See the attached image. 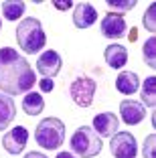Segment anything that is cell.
I'll use <instances>...</instances> for the list:
<instances>
[{
	"label": "cell",
	"mask_w": 156,
	"mask_h": 158,
	"mask_svg": "<svg viewBox=\"0 0 156 158\" xmlns=\"http://www.w3.org/2000/svg\"><path fill=\"white\" fill-rule=\"evenodd\" d=\"M61 65H63V61H61L59 53H57V51H51V49H49V51H45L41 57H39V61H37V71L43 75V77L53 79L61 71Z\"/></svg>",
	"instance_id": "cell-10"
},
{
	"label": "cell",
	"mask_w": 156,
	"mask_h": 158,
	"mask_svg": "<svg viewBox=\"0 0 156 158\" xmlns=\"http://www.w3.org/2000/svg\"><path fill=\"white\" fill-rule=\"evenodd\" d=\"M16 43H19V47L24 53H28V55L41 51L43 47H45V43H47L41 20L32 19V16L20 20L19 27H16Z\"/></svg>",
	"instance_id": "cell-2"
},
{
	"label": "cell",
	"mask_w": 156,
	"mask_h": 158,
	"mask_svg": "<svg viewBox=\"0 0 156 158\" xmlns=\"http://www.w3.org/2000/svg\"><path fill=\"white\" fill-rule=\"evenodd\" d=\"M27 142H28V132L23 126H14L12 130H8L4 134V138H2V146L10 154H20L24 150V146H27Z\"/></svg>",
	"instance_id": "cell-8"
},
{
	"label": "cell",
	"mask_w": 156,
	"mask_h": 158,
	"mask_svg": "<svg viewBox=\"0 0 156 158\" xmlns=\"http://www.w3.org/2000/svg\"><path fill=\"white\" fill-rule=\"evenodd\" d=\"M103 57H106V63L112 69H122L128 61V49L124 45H110L103 51Z\"/></svg>",
	"instance_id": "cell-14"
},
{
	"label": "cell",
	"mask_w": 156,
	"mask_h": 158,
	"mask_svg": "<svg viewBox=\"0 0 156 158\" xmlns=\"http://www.w3.org/2000/svg\"><path fill=\"white\" fill-rule=\"evenodd\" d=\"M120 114H122V120L128 126H136L146 118V107L140 102H134V99H124L120 103Z\"/></svg>",
	"instance_id": "cell-11"
},
{
	"label": "cell",
	"mask_w": 156,
	"mask_h": 158,
	"mask_svg": "<svg viewBox=\"0 0 156 158\" xmlns=\"http://www.w3.org/2000/svg\"><path fill=\"white\" fill-rule=\"evenodd\" d=\"M140 95H142V102L146 103L148 107L156 106V77H154V75H152V77H146Z\"/></svg>",
	"instance_id": "cell-18"
},
{
	"label": "cell",
	"mask_w": 156,
	"mask_h": 158,
	"mask_svg": "<svg viewBox=\"0 0 156 158\" xmlns=\"http://www.w3.org/2000/svg\"><path fill=\"white\" fill-rule=\"evenodd\" d=\"M23 110L27 116H39V114L45 110V99H43L41 93H24L23 98Z\"/></svg>",
	"instance_id": "cell-16"
},
{
	"label": "cell",
	"mask_w": 156,
	"mask_h": 158,
	"mask_svg": "<svg viewBox=\"0 0 156 158\" xmlns=\"http://www.w3.org/2000/svg\"><path fill=\"white\" fill-rule=\"evenodd\" d=\"M69 144H71L73 154H77L79 158L97 156V154L101 152V146H103L101 144V138L95 134L93 128H89V126H81L79 130H75Z\"/></svg>",
	"instance_id": "cell-4"
},
{
	"label": "cell",
	"mask_w": 156,
	"mask_h": 158,
	"mask_svg": "<svg viewBox=\"0 0 156 158\" xmlns=\"http://www.w3.org/2000/svg\"><path fill=\"white\" fill-rule=\"evenodd\" d=\"M97 20V12L89 2H79L73 10V24L77 28H89Z\"/></svg>",
	"instance_id": "cell-12"
},
{
	"label": "cell",
	"mask_w": 156,
	"mask_h": 158,
	"mask_svg": "<svg viewBox=\"0 0 156 158\" xmlns=\"http://www.w3.org/2000/svg\"><path fill=\"white\" fill-rule=\"evenodd\" d=\"M116 87H118V91L126 93V95H132L140 87V79H138V75L134 71H122L116 77Z\"/></svg>",
	"instance_id": "cell-15"
},
{
	"label": "cell",
	"mask_w": 156,
	"mask_h": 158,
	"mask_svg": "<svg viewBox=\"0 0 156 158\" xmlns=\"http://www.w3.org/2000/svg\"><path fill=\"white\" fill-rule=\"evenodd\" d=\"M110 148L114 158H136L138 142L130 132H116L110 140Z\"/></svg>",
	"instance_id": "cell-6"
},
{
	"label": "cell",
	"mask_w": 156,
	"mask_h": 158,
	"mask_svg": "<svg viewBox=\"0 0 156 158\" xmlns=\"http://www.w3.org/2000/svg\"><path fill=\"white\" fill-rule=\"evenodd\" d=\"M118 126H120V120L114 112H103L93 118V130L99 138H112L118 132Z\"/></svg>",
	"instance_id": "cell-9"
},
{
	"label": "cell",
	"mask_w": 156,
	"mask_h": 158,
	"mask_svg": "<svg viewBox=\"0 0 156 158\" xmlns=\"http://www.w3.org/2000/svg\"><path fill=\"white\" fill-rule=\"evenodd\" d=\"M35 140L45 150H57L65 142V124L59 118H45L35 130Z\"/></svg>",
	"instance_id": "cell-3"
},
{
	"label": "cell",
	"mask_w": 156,
	"mask_h": 158,
	"mask_svg": "<svg viewBox=\"0 0 156 158\" xmlns=\"http://www.w3.org/2000/svg\"><path fill=\"white\" fill-rule=\"evenodd\" d=\"M108 6L112 8V12L122 16L124 12H130V10L136 6V0H124V2H122V0H108Z\"/></svg>",
	"instance_id": "cell-20"
},
{
	"label": "cell",
	"mask_w": 156,
	"mask_h": 158,
	"mask_svg": "<svg viewBox=\"0 0 156 158\" xmlns=\"http://www.w3.org/2000/svg\"><path fill=\"white\" fill-rule=\"evenodd\" d=\"M16 118V103H14L12 95L0 93V132L6 130Z\"/></svg>",
	"instance_id": "cell-13"
},
{
	"label": "cell",
	"mask_w": 156,
	"mask_h": 158,
	"mask_svg": "<svg viewBox=\"0 0 156 158\" xmlns=\"http://www.w3.org/2000/svg\"><path fill=\"white\" fill-rule=\"evenodd\" d=\"M154 19H156V4L152 2V4L148 6V12L144 14V27H146V31H148V33H152V35H154V31H156Z\"/></svg>",
	"instance_id": "cell-21"
},
{
	"label": "cell",
	"mask_w": 156,
	"mask_h": 158,
	"mask_svg": "<svg viewBox=\"0 0 156 158\" xmlns=\"http://www.w3.org/2000/svg\"><path fill=\"white\" fill-rule=\"evenodd\" d=\"M41 91L43 93H47V91H53V87H55V83H53V79H49V77H43L41 79Z\"/></svg>",
	"instance_id": "cell-23"
},
{
	"label": "cell",
	"mask_w": 156,
	"mask_h": 158,
	"mask_svg": "<svg viewBox=\"0 0 156 158\" xmlns=\"http://www.w3.org/2000/svg\"><path fill=\"white\" fill-rule=\"evenodd\" d=\"M57 158H75V154L73 152H59Z\"/></svg>",
	"instance_id": "cell-26"
},
{
	"label": "cell",
	"mask_w": 156,
	"mask_h": 158,
	"mask_svg": "<svg viewBox=\"0 0 156 158\" xmlns=\"http://www.w3.org/2000/svg\"><path fill=\"white\" fill-rule=\"evenodd\" d=\"M154 146H156V136H154V134H148L146 140H144V148H142L144 158H156Z\"/></svg>",
	"instance_id": "cell-22"
},
{
	"label": "cell",
	"mask_w": 156,
	"mask_h": 158,
	"mask_svg": "<svg viewBox=\"0 0 156 158\" xmlns=\"http://www.w3.org/2000/svg\"><path fill=\"white\" fill-rule=\"evenodd\" d=\"M95 89L97 83L91 77H77L69 87V93L79 107H89L93 102V95H95Z\"/></svg>",
	"instance_id": "cell-5"
},
{
	"label": "cell",
	"mask_w": 156,
	"mask_h": 158,
	"mask_svg": "<svg viewBox=\"0 0 156 158\" xmlns=\"http://www.w3.org/2000/svg\"><path fill=\"white\" fill-rule=\"evenodd\" d=\"M142 55H144V61H146V65L150 69L156 67V39L154 35L146 39V43L142 45Z\"/></svg>",
	"instance_id": "cell-19"
},
{
	"label": "cell",
	"mask_w": 156,
	"mask_h": 158,
	"mask_svg": "<svg viewBox=\"0 0 156 158\" xmlns=\"http://www.w3.org/2000/svg\"><path fill=\"white\" fill-rule=\"evenodd\" d=\"M24 158H47V156H45L43 152H28Z\"/></svg>",
	"instance_id": "cell-25"
},
{
	"label": "cell",
	"mask_w": 156,
	"mask_h": 158,
	"mask_svg": "<svg viewBox=\"0 0 156 158\" xmlns=\"http://www.w3.org/2000/svg\"><path fill=\"white\" fill-rule=\"evenodd\" d=\"M0 28H2V23H0Z\"/></svg>",
	"instance_id": "cell-27"
},
{
	"label": "cell",
	"mask_w": 156,
	"mask_h": 158,
	"mask_svg": "<svg viewBox=\"0 0 156 158\" xmlns=\"http://www.w3.org/2000/svg\"><path fill=\"white\" fill-rule=\"evenodd\" d=\"M53 4H55V8H59V10L71 8V2H69V0H65V2H61V0H55V2H53Z\"/></svg>",
	"instance_id": "cell-24"
},
{
	"label": "cell",
	"mask_w": 156,
	"mask_h": 158,
	"mask_svg": "<svg viewBox=\"0 0 156 158\" xmlns=\"http://www.w3.org/2000/svg\"><path fill=\"white\" fill-rule=\"evenodd\" d=\"M23 14H24V2L23 0H6V2H2V16L6 20L14 23Z\"/></svg>",
	"instance_id": "cell-17"
},
{
	"label": "cell",
	"mask_w": 156,
	"mask_h": 158,
	"mask_svg": "<svg viewBox=\"0 0 156 158\" xmlns=\"http://www.w3.org/2000/svg\"><path fill=\"white\" fill-rule=\"evenodd\" d=\"M35 83L37 77L31 63L10 47L0 49V91L6 95L28 93Z\"/></svg>",
	"instance_id": "cell-1"
},
{
	"label": "cell",
	"mask_w": 156,
	"mask_h": 158,
	"mask_svg": "<svg viewBox=\"0 0 156 158\" xmlns=\"http://www.w3.org/2000/svg\"><path fill=\"white\" fill-rule=\"evenodd\" d=\"M128 28V24H126V20H124V16H120V14H116V12H108L103 19H101V23H99V31H101V35L106 39H122V37H126V31Z\"/></svg>",
	"instance_id": "cell-7"
}]
</instances>
